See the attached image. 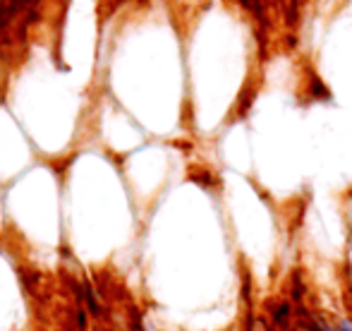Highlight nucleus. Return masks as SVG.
<instances>
[{"instance_id":"nucleus-1","label":"nucleus","mask_w":352,"mask_h":331,"mask_svg":"<svg viewBox=\"0 0 352 331\" xmlns=\"http://www.w3.org/2000/svg\"><path fill=\"white\" fill-rule=\"evenodd\" d=\"M266 319L274 324L276 331H290L295 324V305L285 298L271 300L269 310H266Z\"/></svg>"},{"instance_id":"nucleus-2","label":"nucleus","mask_w":352,"mask_h":331,"mask_svg":"<svg viewBox=\"0 0 352 331\" xmlns=\"http://www.w3.org/2000/svg\"><path fill=\"white\" fill-rule=\"evenodd\" d=\"M336 329H338V331H352V312L340 314V317L336 319Z\"/></svg>"},{"instance_id":"nucleus-3","label":"nucleus","mask_w":352,"mask_h":331,"mask_svg":"<svg viewBox=\"0 0 352 331\" xmlns=\"http://www.w3.org/2000/svg\"><path fill=\"white\" fill-rule=\"evenodd\" d=\"M226 331H240V329H226Z\"/></svg>"},{"instance_id":"nucleus-4","label":"nucleus","mask_w":352,"mask_h":331,"mask_svg":"<svg viewBox=\"0 0 352 331\" xmlns=\"http://www.w3.org/2000/svg\"><path fill=\"white\" fill-rule=\"evenodd\" d=\"M103 331H116V329H103Z\"/></svg>"}]
</instances>
